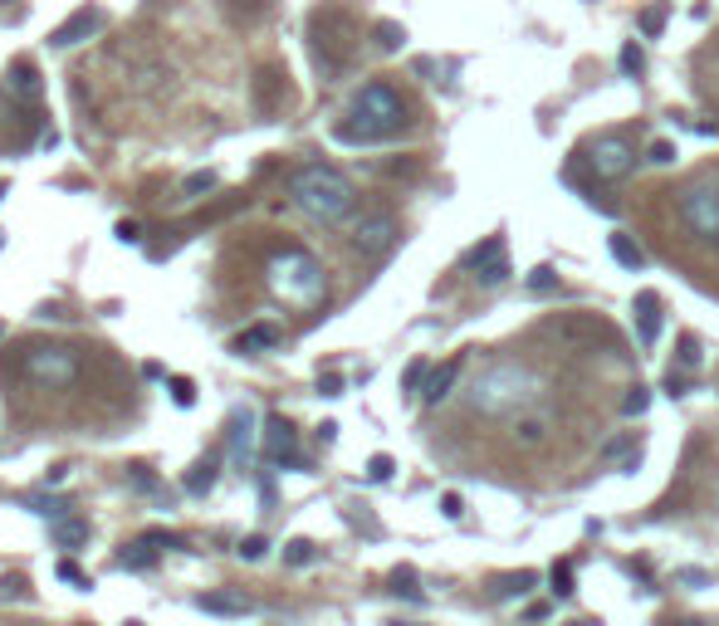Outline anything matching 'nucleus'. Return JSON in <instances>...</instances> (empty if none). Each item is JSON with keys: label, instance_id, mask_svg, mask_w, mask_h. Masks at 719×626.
<instances>
[{"label": "nucleus", "instance_id": "obj_1", "mask_svg": "<svg viewBox=\"0 0 719 626\" xmlns=\"http://www.w3.org/2000/svg\"><path fill=\"white\" fill-rule=\"evenodd\" d=\"M406 123H411V108H406L402 89L387 79H372L352 93V103H348V113H343V123L333 128V138L348 142V148H372V142L397 138Z\"/></svg>", "mask_w": 719, "mask_h": 626}, {"label": "nucleus", "instance_id": "obj_2", "mask_svg": "<svg viewBox=\"0 0 719 626\" xmlns=\"http://www.w3.org/2000/svg\"><path fill=\"white\" fill-rule=\"evenodd\" d=\"M265 289L289 309H318L323 294H328V279H323V265L309 250L285 245L269 255L265 265Z\"/></svg>", "mask_w": 719, "mask_h": 626}, {"label": "nucleus", "instance_id": "obj_3", "mask_svg": "<svg viewBox=\"0 0 719 626\" xmlns=\"http://www.w3.org/2000/svg\"><path fill=\"white\" fill-rule=\"evenodd\" d=\"M289 196H294L299 211H304L309 221H318V225H338L343 216H352V206H358L352 182L343 172H333V166H323V162L299 166L294 182H289Z\"/></svg>", "mask_w": 719, "mask_h": 626}, {"label": "nucleus", "instance_id": "obj_4", "mask_svg": "<svg viewBox=\"0 0 719 626\" xmlns=\"http://www.w3.org/2000/svg\"><path fill=\"white\" fill-rule=\"evenodd\" d=\"M534 396H538V378L524 362H495V368L479 372L471 406L479 416H514L524 406H534Z\"/></svg>", "mask_w": 719, "mask_h": 626}, {"label": "nucleus", "instance_id": "obj_5", "mask_svg": "<svg viewBox=\"0 0 719 626\" xmlns=\"http://www.w3.org/2000/svg\"><path fill=\"white\" fill-rule=\"evenodd\" d=\"M681 201H675V216H681L685 235L695 245H710L719 250V172H700L681 186Z\"/></svg>", "mask_w": 719, "mask_h": 626}, {"label": "nucleus", "instance_id": "obj_6", "mask_svg": "<svg viewBox=\"0 0 719 626\" xmlns=\"http://www.w3.org/2000/svg\"><path fill=\"white\" fill-rule=\"evenodd\" d=\"M25 372L35 387L55 392V387H69L79 372V352L69 343H30L25 348Z\"/></svg>", "mask_w": 719, "mask_h": 626}, {"label": "nucleus", "instance_id": "obj_7", "mask_svg": "<svg viewBox=\"0 0 719 626\" xmlns=\"http://www.w3.org/2000/svg\"><path fill=\"white\" fill-rule=\"evenodd\" d=\"M582 162L592 166V176H598V182H622V176L637 172V142L622 138V132H607V138L592 142Z\"/></svg>", "mask_w": 719, "mask_h": 626}, {"label": "nucleus", "instance_id": "obj_8", "mask_svg": "<svg viewBox=\"0 0 719 626\" xmlns=\"http://www.w3.org/2000/svg\"><path fill=\"white\" fill-rule=\"evenodd\" d=\"M465 265L475 269V279L485 289H499L509 275H514V269H509V255H505V235H489L485 245H475L471 255H465Z\"/></svg>", "mask_w": 719, "mask_h": 626}, {"label": "nucleus", "instance_id": "obj_9", "mask_svg": "<svg viewBox=\"0 0 719 626\" xmlns=\"http://www.w3.org/2000/svg\"><path fill=\"white\" fill-rule=\"evenodd\" d=\"M352 245L368 259L387 255V250L397 245V221H392V216H368V221H358V231H352Z\"/></svg>", "mask_w": 719, "mask_h": 626}, {"label": "nucleus", "instance_id": "obj_10", "mask_svg": "<svg viewBox=\"0 0 719 626\" xmlns=\"http://www.w3.org/2000/svg\"><path fill=\"white\" fill-rule=\"evenodd\" d=\"M265 461L275 465H299V436L285 416H269L265 421Z\"/></svg>", "mask_w": 719, "mask_h": 626}, {"label": "nucleus", "instance_id": "obj_11", "mask_svg": "<svg viewBox=\"0 0 719 626\" xmlns=\"http://www.w3.org/2000/svg\"><path fill=\"white\" fill-rule=\"evenodd\" d=\"M631 313H637V343H641V348H656V338H661V294L641 289Z\"/></svg>", "mask_w": 719, "mask_h": 626}, {"label": "nucleus", "instance_id": "obj_12", "mask_svg": "<svg viewBox=\"0 0 719 626\" xmlns=\"http://www.w3.org/2000/svg\"><path fill=\"white\" fill-rule=\"evenodd\" d=\"M250 451H255V411L235 406L231 411V465H250Z\"/></svg>", "mask_w": 719, "mask_h": 626}, {"label": "nucleus", "instance_id": "obj_13", "mask_svg": "<svg viewBox=\"0 0 719 626\" xmlns=\"http://www.w3.org/2000/svg\"><path fill=\"white\" fill-rule=\"evenodd\" d=\"M103 30V10H93V5H83L74 20H65V25L55 30V45L59 49H69V45H83L89 35H98Z\"/></svg>", "mask_w": 719, "mask_h": 626}, {"label": "nucleus", "instance_id": "obj_14", "mask_svg": "<svg viewBox=\"0 0 719 626\" xmlns=\"http://www.w3.org/2000/svg\"><path fill=\"white\" fill-rule=\"evenodd\" d=\"M196 607L211 612V617H250V612H255V602H250L245 592H201V598H196Z\"/></svg>", "mask_w": 719, "mask_h": 626}, {"label": "nucleus", "instance_id": "obj_15", "mask_svg": "<svg viewBox=\"0 0 719 626\" xmlns=\"http://www.w3.org/2000/svg\"><path fill=\"white\" fill-rule=\"evenodd\" d=\"M455 378H461V358H451V362H441L436 372H426V387H421V402L426 406H441L445 396H451L455 387Z\"/></svg>", "mask_w": 719, "mask_h": 626}, {"label": "nucleus", "instance_id": "obj_16", "mask_svg": "<svg viewBox=\"0 0 719 626\" xmlns=\"http://www.w3.org/2000/svg\"><path fill=\"white\" fill-rule=\"evenodd\" d=\"M279 343V328L275 323H255V328H245V333H235V343L231 348L240 352V358H255V352H269Z\"/></svg>", "mask_w": 719, "mask_h": 626}, {"label": "nucleus", "instance_id": "obj_17", "mask_svg": "<svg viewBox=\"0 0 719 626\" xmlns=\"http://www.w3.org/2000/svg\"><path fill=\"white\" fill-rule=\"evenodd\" d=\"M544 441H548V416L519 411V421H514V445H519V451H538Z\"/></svg>", "mask_w": 719, "mask_h": 626}, {"label": "nucleus", "instance_id": "obj_18", "mask_svg": "<svg viewBox=\"0 0 719 626\" xmlns=\"http://www.w3.org/2000/svg\"><path fill=\"white\" fill-rule=\"evenodd\" d=\"M534 582H538V572L519 568V572H509V578H499L495 588H489V598H495V602H509V598H529V592H534Z\"/></svg>", "mask_w": 719, "mask_h": 626}, {"label": "nucleus", "instance_id": "obj_19", "mask_svg": "<svg viewBox=\"0 0 719 626\" xmlns=\"http://www.w3.org/2000/svg\"><path fill=\"white\" fill-rule=\"evenodd\" d=\"M10 89H15V93H25V98H39V69L20 59V65L10 69Z\"/></svg>", "mask_w": 719, "mask_h": 626}, {"label": "nucleus", "instance_id": "obj_20", "mask_svg": "<svg viewBox=\"0 0 719 626\" xmlns=\"http://www.w3.org/2000/svg\"><path fill=\"white\" fill-rule=\"evenodd\" d=\"M612 259H617L622 269H641L646 265L641 245H631V235H612Z\"/></svg>", "mask_w": 719, "mask_h": 626}, {"label": "nucleus", "instance_id": "obj_21", "mask_svg": "<svg viewBox=\"0 0 719 626\" xmlns=\"http://www.w3.org/2000/svg\"><path fill=\"white\" fill-rule=\"evenodd\" d=\"M55 578H59V582H69V588H79V592H89V588H93V578H89V572H83V568H79V563H74V558H59V568H55Z\"/></svg>", "mask_w": 719, "mask_h": 626}, {"label": "nucleus", "instance_id": "obj_22", "mask_svg": "<svg viewBox=\"0 0 719 626\" xmlns=\"http://www.w3.org/2000/svg\"><path fill=\"white\" fill-rule=\"evenodd\" d=\"M118 558H123V568H152V563H158V558H152V544H148V538L128 544V548L118 553Z\"/></svg>", "mask_w": 719, "mask_h": 626}, {"label": "nucleus", "instance_id": "obj_23", "mask_svg": "<svg viewBox=\"0 0 719 626\" xmlns=\"http://www.w3.org/2000/svg\"><path fill=\"white\" fill-rule=\"evenodd\" d=\"M20 598H30V578L25 572H5L0 578V602H20Z\"/></svg>", "mask_w": 719, "mask_h": 626}, {"label": "nucleus", "instance_id": "obj_24", "mask_svg": "<svg viewBox=\"0 0 719 626\" xmlns=\"http://www.w3.org/2000/svg\"><path fill=\"white\" fill-rule=\"evenodd\" d=\"M59 544L83 548V544H89V524H83V519H65V524H59Z\"/></svg>", "mask_w": 719, "mask_h": 626}, {"label": "nucleus", "instance_id": "obj_25", "mask_svg": "<svg viewBox=\"0 0 719 626\" xmlns=\"http://www.w3.org/2000/svg\"><path fill=\"white\" fill-rule=\"evenodd\" d=\"M285 563H289V568H304V563H314V544H309V538H289V544H285Z\"/></svg>", "mask_w": 719, "mask_h": 626}, {"label": "nucleus", "instance_id": "obj_26", "mask_svg": "<svg viewBox=\"0 0 719 626\" xmlns=\"http://www.w3.org/2000/svg\"><path fill=\"white\" fill-rule=\"evenodd\" d=\"M211 485H216V461H201L192 470V479H186V489H192V495H206Z\"/></svg>", "mask_w": 719, "mask_h": 626}, {"label": "nucleus", "instance_id": "obj_27", "mask_svg": "<svg viewBox=\"0 0 719 626\" xmlns=\"http://www.w3.org/2000/svg\"><path fill=\"white\" fill-rule=\"evenodd\" d=\"M392 592H397V598L421 602V588H416V572H411V568H397V572H392Z\"/></svg>", "mask_w": 719, "mask_h": 626}, {"label": "nucleus", "instance_id": "obj_28", "mask_svg": "<svg viewBox=\"0 0 719 626\" xmlns=\"http://www.w3.org/2000/svg\"><path fill=\"white\" fill-rule=\"evenodd\" d=\"M402 39H406V30L397 25V20H382L378 25V49H387L392 55V49H402Z\"/></svg>", "mask_w": 719, "mask_h": 626}, {"label": "nucleus", "instance_id": "obj_29", "mask_svg": "<svg viewBox=\"0 0 719 626\" xmlns=\"http://www.w3.org/2000/svg\"><path fill=\"white\" fill-rule=\"evenodd\" d=\"M617 65H622V74H641L646 55H641V45H637V39H627V45H622V59H617Z\"/></svg>", "mask_w": 719, "mask_h": 626}, {"label": "nucleus", "instance_id": "obj_30", "mask_svg": "<svg viewBox=\"0 0 719 626\" xmlns=\"http://www.w3.org/2000/svg\"><path fill=\"white\" fill-rule=\"evenodd\" d=\"M142 538H148L152 548H192L182 534H172V529H148V534H142Z\"/></svg>", "mask_w": 719, "mask_h": 626}, {"label": "nucleus", "instance_id": "obj_31", "mask_svg": "<svg viewBox=\"0 0 719 626\" xmlns=\"http://www.w3.org/2000/svg\"><path fill=\"white\" fill-rule=\"evenodd\" d=\"M646 406H651V387H641V382H637V387L627 392V402H622V411H627V416H641Z\"/></svg>", "mask_w": 719, "mask_h": 626}, {"label": "nucleus", "instance_id": "obj_32", "mask_svg": "<svg viewBox=\"0 0 719 626\" xmlns=\"http://www.w3.org/2000/svg\"><path fill=\"white\" fill-rule=\"evenodd\" d=\"M265 553H269V538L265 534H250L245 544H240V558H245V563H259Z\"/></svg>", "mask_w": 719, "mask_h": 626}, {"label": "nucleus", "instance_id": "obj_33", "mask_svg": "<svg viewBox=\"0 0 719 626\" xmlns=\"http://www.w3.org/2000/svg\"><path fill=\"white\" fill-rule=\"evenodd\" d=\"M392 470H397V465H392V455H372V461H368V479H372V485H382V479H392Z\"/></svg>", "mask_w": 719, "mask_h": 626}, {"label": "nucleus", "instance_id": "obj_34", "mask_svg": "<svg viewBox=\"0 0 719 626\" xmlns=\"http://www.w3.org/2000/svg\"><path fill=\"white\" fill-rule=\"evenodd\" d=\"M554 285H558V275H554V269H548V265H538L534 275H529V289H534V294H548V289H554Z\"/></svg>", "mask_w": 719, "mask_h": 626}, {"label": "nucleus", "instance_id": "obj_35", "mask_svg": "<svg viewBox=\"0 0 719 626\" xmlns=\"http://www.w3.org/2000/svg\"><path fill=\"white\" fill-rule=\"evenodd\" d=\"M554 592L558 598H572V563H558L554 568Z\"/></svg>", "mask_w": 719, "mask_h": 626}, {"label": "nucleus", "instance_id": "obj_36", "mask_svg": "<svg viewBox=\"0 0 719 626\" xmlns=\"http://www.w3.org/2000/svg\"><path fill=\"white\" fill-rule=\"evenodd\" d=\"M172 402H176V406H192V402H196V387H192L186 378H172Z\"/></svg>", "mask_w": 719, "mask_h": 626}, {"label": "nucleus", "instance_id": "obj_37", "mask_svg": "<svg viewBox=\"0 0 719 626\" xmlns=\"http://www.w3.org/2000/svg\"><path fill=\"white\" fill-rule=\"evenodd\" d=\"M681 368H700V343L681 338Z\"/></svg>", "mask_w": 719, "mask_h": 626}, {"label": "nucleus", "instance_id": "obj_38", "mask_svg": "<svg viewBox=\"0 0 719 626\" xmlns=\"http://www.w3.org/2000/svg\"><path fill=\"white\" fill-rule=\"evenodd\" d=\"M216 186V172H196L192 182H186V196H201V192H211Z\"/></svg>", "mask_w": 719, "mask_h": 626}, {"label": "nucleus", "instance_id": "obj_39", "mask_svg": "<svg viewBox=\"0 0 719 626\" xmlns=\"http://www.w3.org/2000/svg\"><path fill=\"white\" fill-rule=\"evenodd\" d=\"M402 387H406V392H416V387H426V362H411V368H406V378H402Z\"/></svg>", "mask_w": 719, "mask_h": 626}, {"label": "nucleus", "instance_id": "obj_40", "mask_svg": "<svg viewBox=\"0 0 719 626\" xmlns=\"http://www.w3.org/2000/svg\"><path fill=\"white\" fill-rule=\"evenodd\" d=\"M675 156H681V152H675V142H656V148H651V162L656 166H671Z\"/></svg>", "mask_w": 719, "mask_h": 626}, {"label": "nucleus", "instance_id": "obj_41", "mask_svg": "<svg viewBox=\"0 0 719 626\" xmlns=\"http://www.w3.org/2000/svg\"><path fill=\"white\" fill-rule=\"evenodd\" d=\"M661 25H665V10H646V15H641V30H646V35H661Z\"/></svg>", "mask_w": 719, "mask_h": 626}, {"label": "nucleus", "instance_id": "obj_42", "mask_svg": "<svg viewBox=\"0 0 719 626\" xmlns=\"http://www.w3.org/2000/svg\"><path fill=\"white\" fill-rule=\"evenodd\" d=\"M318 392H323V396H343V378H338V372H323V378H318Z\"/></svg>", "mask_w": 719, "mask_h": 626}, {"label": "nucleus", "instance_id": "obj_43", "mask_svg": "<svg viewBox=\"0 0 719 626\" xmlns=\"http://www.w3.org/2000/svg\"><path fill=\"white\" fill-rule=\"evenodd\" d=\"M441 514H445V519H461V514H465V499H461V495H445V499H441Z\"/></svg>", "mask_w": 719, "mask_h": 626}, {"label": "nucleus", "instance_id": "obj_44", "mask_svg": "<svg viewBox=\"0 0 719 626\" xmlns=\"http://www.w3.org/2000/svg\"><path fill=\"white\" fill-rule=\"evenodd\" d=\"M118 240H128V245H132V240H138V225H132V221H118Z\"/></svg>", "mask_w": 719, "mask_h": 626}, {"label": "nucleus", "instance_id": "obj_45", "mask_svg": "<svg viewBox=\"0 0 719 626\" xmlns=\"http://www.w3.org/2000/svg\"><path fill=\"white\" fill-rule=\"evenodd\" d=\"M661 626H700V622H661Z\"/></svg>", "mask_w": 719, "mask_h": 626}, {"label": "nucleus", "instance_id": "obj_46", "mask_svg": "<svg viewBox=\"0 0 719 626\" xmlns=\"http://www.w3.org/2000/svg\"><path fill=\"white\" fill-rule=\"evenodd\" d=\"M568 626H598V622H568Z\"/></svg>", "mask_w": 719, "mask_h": 626}, {"label": "nucleus", "instance_id": "obj_47", "mask_svg": "<svg viewBox=\"0 0 719 626\" xmlns=\"http://www.w3.org/2000/svg\"><path fill=\"white\" fill-rule=\"evenodd\" d=\"M392 626H416V622H392Z\"/></svg>", "mask_w": 719, "mask_h": 626}, {"label": "nucleus", "instance_id": "obj_48", "mask_svg": "<svg viewBox=\"0 0 719 626\" xmlns=\"http://www.w3.org/2000/svg\"><path fill=\"white\" fill-rule=\"evenodd\" d=\"M123 626H142V622H123Z\"/></svg>", "mask_w": 719, "mask_h": 626}, {"label": "nucleus", "instance_id": "obj_49", "mask_svg": "<svg viewBox=\"0 0 719 626\" xmlns=\"http://www.w3.org/2000/svg\"><path fill=\"white\" fill-rule=\"evenodd\" d=\"M0 338H5V323H0Z\"/></svg>", "mask_w": 719, "mask_h": 626}, {"label": "nucleus", "instance_id": "obj_50", "mask_svg": "<svg viewBox=\"0 0 719 626\" xmlns=\"http://www.w3.org/2000/svg\"><path fill=\"white\" fill-rule=\"evenodd\" d=\"M79 626H89V622H79Z\"/></svg>", "mask_w": 719, "mask_h": 626}]
</instances>
